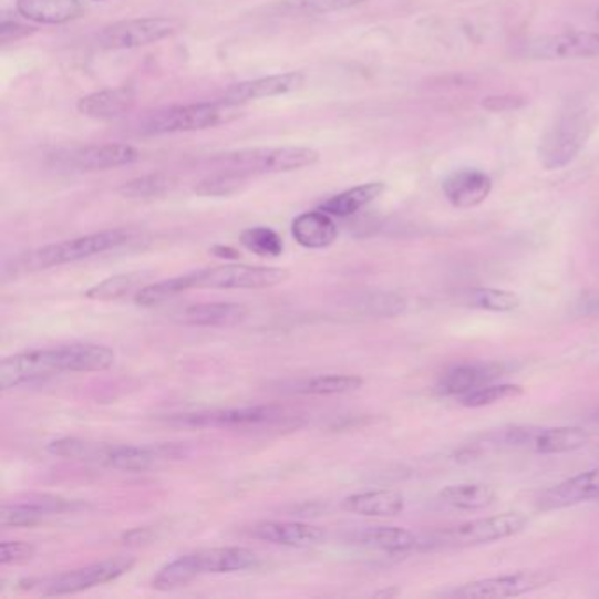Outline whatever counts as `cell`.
<instances>
[{
    "instance_id": "obj_1",
    "label": "cell",
    "mask_w": 599,
    "mask_h": 599,
    "mask_svg": "<svg viewBox=\"0 0 599 599\" xmlns=\"http://www.w3.org/2000/svg\"><path fill=\"white\" fill-rule=\"evenodd\" d=\"M115 359L110 347L97 343H69L14 353L0 362V388L11 391L60 374L99 373L110 370Z\"/></svg>"
},
{
    "instance_id": "obj_2",
    "label": "cell",
    "mask_w": 599,
    "mask_h": 599,
    "mask_svg": "<svg viewBox=\"0 0 599 599\" xmlns=\"http://www.w3.org/2000/svg\"><path fill=\"white\" fill-rule=\"evenodd\" d=\"M48 451L64 459L97 464L120 472H148L185 457V448L179 445H113L81 438L56 440L48 445Z\"/></svg>"
},
{
    "instance_id": "obj_3",
    "label": "cell",
    "mask_w": 599,
    "mask_h": 599,
    "mask_svg": "<svg viewBox=\"0 0 599 599\" xmlns=\"http://www.w3.org/2000/svg\"><path fill=\"white\" fill-rule=\"evenodd\" d=\"M132 238H134L132 230L111 229L52 242L47 247L23 251L20 256L14 257L11 262L6 264L4 277H20L27 272L44 271V269L59 268L65 264L92 259V257L101 256L106 251L124 247Z\"/></svg>"
},
{
    "instance_id": "obj_4",
    "label": "cell",
    "mask_w": 599,
    "mask_h": 599,
    "mask_svg": "<svg viewBox=\"0 0 599 599\" xmlns=\"http://www.w3.org/2000/svg\"><path fill=\"white\" fill-rule=\"evenodd\" d=\"M259 562L254 550L245 547H217L185 554L162 566L152 580L155 591H175L188 586L203 575L236 574L250 570Z\"/></svg>"
},
{
    "instance_id": "obj_5",
    "label": "cell",
    "mask_w": 599,
    "mask_h": 599,
    "mask_svg": "<svg viewBox=\"0 0 599 599\" xmlns=\"http://www.w3.org/2000/svg\"><path fill=\"white\" fill-rule=\"evenodd\" d=\"M319 158V152L307 146H260L218 155L213 158V164L245 176L275 175L304 169L317 164Z\"/></svg>"
},
{
    "instance_id": "obj_6",
    "label": "cell",
    "mask_w": 599,
    "mask_h": 599,
    "mask_svg": "<svg viewBox=\"0 0 599 599\" xmlns=\"http://www.w3.org/2000/svg\"><path fill=\"white\" fill-rule=\"evenodd\" d=\"M286 410L275 404H256L239 409L203 410L167 419V424L192 430H260L286 421Z\"/></svg>"
},
{
    "instance_id": "obj_7",
    "label": "cell",
    "mask_w": 599,
    "mask_h": 599,
    "mask_svg": "<svg viewBox=\"0 0 599 599\" xmlns=\"http://www.w3.org/2000/svg\"><path fill=\"white\" fill-rule=\"evenodd\" d=\"M592 124L583 111H570L547 128L538 146V158L547 171L565 169L578 157L591 136Z\"/></svg>"
},
{
    "instance_id": "obj_8",
    "label": "cell",
    "mask_w": 599,
    "mask_h": 599,
    "mask_svg": "<svg viewBox=\"0 0 599 599\" xmlns=\"http://www.w3.org/2000/svg\"><path fill=\"white\" fill-rule=\"evenodd\" d=\"M236 115H238V106L226 101L173 106L149 116L141 131L149 136L203 131V128L217 127L224 122H229Z\"/></svg>"
},
{
    "instance_id": "obj_9",
    "label": "cell",
    "mask_w": 599,
    "mask_h": 599,
    "mask_svg": "<svg viewBox=\"0 0 599 599\" xmlns=\"http://www.w3.org/2000/svg\"><path fill=\"white\" fill-rule=\"evenodd\" d=\"M192 289L259 290L277 287L289 278V271L268 266L220 264L190 272Z\"/></svg>"
},
{
    "instance_id": "obj_10",
    "label": "cell",
    "mask_w": 599,
    "mask_h": 599,
    "mask_svg": "<svg viewBox=\"0 0 599 599\" xmlns=\"http://www.w3.org/2000/svg\"><path fill=\"white\" fill-rule=\"evenodd\" d=\"M134 566H136L134 557H111V559H104V561L94 562V565L53 575V577L38 580V582H30V589H34L43 596L78 595V592L86 591L92 587L103 586V583H110L116 578L124 577Z\"/></svg>"
},
{
    "instance_id": "obj_11",
    "label": "cell",
    "mask_w": 599,
    "mask_h": 599,
    "mask_svg": "<svg viewBox=\"0 0 599 599\" xmlns=\"http://www.w3.org/2000/svg\"><path fill=\"white\" fill-rule=\"evenodd\" d=\"M512 53L524 60L598 59L599 32L568 30L559 34L535 35L515 43Z\"/></svg>"
},
{
    "instance_id": "obj_12",
    "label": "cell",
    "mask_w": 599,
    "mask_h": 599,
    "mask_svg": "<svg viewBox=\"0 0 599 599\" xmlns=\"http://www.w3.org/2000/svg\"><path fill=\"white\" fill-rule=\"evenodd\" d=\"M175 32L176 23L169 18H136L104 27L97 35V44L104 50H134L158 43Z\"/></svg>"
},
{
    "instance_id": "obj_13",
    "label": "cell",
    "mask_w": 599,
    "mask_h": 599,
    "mask_svg": "<svg viewBox=\"0 0 599 599\" xmlns=\"http://www.w3.org/2000/svg\"><path fill=\"white\" fill-rule=\"evenodd\" d=\"M526 515L519 512H506V514L484 517V519L468 520L454 527L443 535L446 544L469 547V545L493 544V541L505 540L510 536L519 535L526 529Z\"/></svg>"
},
{
    "instance_id": "obj_14",
    "label": "cell",
    "mask_w": 599,
    "mask_h": 599,
    "mask_svg": "<svg viewBox=\"0 0 599 599\" xmlns=\"http://www.w3.org/2000/svg\"><path fill=\"white\" fill-rule=\"evenodd\" d=\"M550 582L552 577L544 571H519L464 583L454 595L466 599L517 598L527 592L538 591Z\"/></svg>"
},
{
    "instance_id": "obj_15",
    "label": "cell",
    "mask_w": 599,
    "mask_h": 599,
    "mask_svg": "<svg viewBox=\"0 0 599 599\" xmlns=\"http://www.w3.org/2000/svg\"><path fill=\"white\" fill-rule=\"evenodd\" d=\"M140 161V152L128 145H90L62 149L53 155L56 166L74 171H104Z\"/></svg>"
},
{
    "instance_id": "obj_16",
    "label": "cell",
    "mask_w": 599,
    "mask_h": 599,
    "mask_svg": "<svg viewBox=\"0 0 599 599\" xmlns=\"http://www.w3.org/2000/svg\"><path fill=\"white\" fill-rule=\"evenodd\" d=\"M505 440L508 445L527 446L536 454H566L586 446L591 436L583 427L571 425L550 430H512Z\"/></svg>"
},
{
    "instance_id": "obj_17",
    "label": "cell",
    "mask_w": 599,
    "mask_h": 599,
    "mask_svg": "<svg viewBox=\"0 0 599 599\" xmlns=\"http://www.w3.org/2000/svg\"><path fill=\"white\" fill-rule=\"evenodd\" d=\"M81 503L69 502L64 497H30L27 503H6L0 510L2 527H32L44 523L53 515L68 514L80 508Z\"/></svg>"
},
{
    "instance_id": "obj_18",
    "label": "cell",
    "mask_w": 599,
    "mask_h": 599,
    "mask_svg": "<svg viewBox=\"0 0 599 599\" xmlns=\"http://www.w3.org/2000/svg\"><path fill=\"white\" fill-rule=\"evenodd\" d=\"M251 538L281 547L307 548L323 544L328 533L323 527L307 523H286V520H268L250 527Z\"/></svg>"
},
{
    "instance_id": "obj_19",
    "label": "cell",
    "mask_w": 599,
    "mask_h": 599,
    "mask_svg": "<svg viewBox=\"0 0 599 599\" xmlns=\"http://www.w3.org/2000/svg\"><path fill=\"white\" fill-rule=\"evenodd\" d=\"M493 192V179L482 169L466 167L454 171L443 182V194L454 208L469 209L481 206Z\"/></svg>"
},
{
    "instance_id": "obj_20",
    "label": "cell",
    "mask_w": 599,
    "mask_h": 599,
    "mask_svg": "<svg viewBox=\"0 0 599 599\" xmlns=\"http://www.w3.org/2000/svg\"><path fill=\"white\" fill-rule=\"evenodd\" d=\"M599 499V468L578 473L570 481L554 485L538 497V508L544 512L561 510L568 506Z\"/></svg>"
},
{
    "instance_id": "obj_21",
    "label": "cell",
    "mask_w": 599,
    "mask_h": 599,
    "mask_svg": "<svg viewBox=\"0 0 599 599\" xmlns=\"http://www.w3.org/2000/svg\"><path fill=\"white\" fill-rule=\"evenodd\" d=\"M302 85H304V74L302 73L272 74V76L236 83L227 90L221 101L239 106V104L259 101V99L290 94V92L301 89Z\"/></svg>"
},
{
    "instance_id": "obj_22",
    "label": "cell",
    "mask_w": 599,
    "mask_h": 599,
    "mask_svg": "<svg viewBox=\"0 0 599 599\" xmlns=\"http://www.w3.org/2000/svg\"><path fill=\"white\" fill-rule=\"evenodd\" d=\"M247 307L239 302H200L182 308L173 319L190 328H233L247 319Z\"/></svg>"
},
{
    "instance_id": "obj_23",
    "label": "cell",
    "mask_w": 599,
    "mask_h": 599,
    "mask_svg": "<svg viewBox=\"0 0 599 599\" xmlns=\"http://www.w3.org/2000/svg\"><path fill=\"white\" fill-rule=\"evenodd\" d=\"M134 104H136L134 89L116 86V89L101 90V92L81 99L78 103V111L89 118L110 122V120L122 118L131 113Z\"/></svg>"
},
{
    "instance_id": "obj_24",
    "label": "cell",
    "mask_w": 599,
    "mask_h": 599,
    "mask_svg": "<svg viewBox=\"0 0 599 599\" xmlns=\"http://www.w3.org/2000/svg\"><path fill=\"white\" fill-rule=\"evenodd\" d=\"M350 541L361 545V547L389 554L412 552L421 545L415 533L403 529V527L392 526L362 527L350 535Z\"/></svg>"
},
{
    "instance_id": "obj_25",
    "label": "cell",
    "mask_w": 599,
    "mask_h": 599,
    "mask_svg": "<svg viewBox=\"0 0 599 599\" xmlns=\"http://www.w3.org/2000/svg\"><path fill=\"white\" fill-rule=\"evenodd\" d=\"M502 374V365L493 364V362L457 365L454 370L443 374L438 388L442 394L463 397V395L469 394L476 389L489 385L494 380L499 379Z\"/></svg>"
},
{
    "instance_id": "obj_26",
    "label": "cell",
    "mask_w": 599,
    "mask_h": 599,
    "mask_svg": "<svg viewBox=\"0 0 599 599\" xmlns=\"http://www.w3.org/2000/svg\"><path fill=\"white\" fill-rule=\"evenodd\" d=\"M292 236L302 248L323 250L337 241V221L322 209L302 213L292 221Z\"/></svg>"
},
{
    "instance_id": "obj_27",
    "label": "cell",
    "mask_w": 599,
    "mask_h": 599,
    "mask_svg": "<svg viewBox=\"0 0 599 599\" xmlns=\"http://www.w3.org/2000/svg\"><path fill=\"white\" fill-rule=\"evenodd\" d=\"M341 506L344 512H350V514L389 519V517H395L404 510V497L395 490H365V493L344 497Z\"/></svg>"
},
{
    "instance_id": "obj_28",
    "label": "cell",
    "mask_w": 599,
    "mask_h": 599,
    "mask_svg": "<svg viewBox=\"0 0 599 599\" xmlns=\"http://www.w3.org/2000/svg\"><path fill=\"white\" fill-rule=\"evenodd\" d=\"M17 11L30 22L62 25L80 14V0H17Z\"/></svg>"
},
{
    "instance_id": "obj_29",
    "label": "cell",
    "mask_w": 599,
    "mask_h": 599,
    "mask_svg": "<svg viewBox=\"0 0 599 599\" xmlns=\"http://www.w3.org/2000/svg\"><path fill=\"white\" fill-rule=\"evenodd\" d=\"M383 192H385V183H364V185H359V187L329 197L320 205V209L329 213L331 217H352L365 206L371 205L373 200L379 199Z\"/></svg>"
},
{
    "instance_id": "obj_30",
    "label": "cell",
    "mask_w": 599,
    "mask_h": 599,
    "mask_svg": "<svg viewBox=\"0 0 599 599\" xmlns=\"http://www.w3.org/2000/svg\"><path fill=\"white\" fill-rule=\"evenodd\" d=\"M497 493L487 484L446 485L440 499L455 510L475 512L489 508L496 503Z\"/></svg>"
},
{
    "instance_id": "obj_31",
    "label": "cell",
    "mask_w": 599,
    "mask_h": 599,
    "mask_svg": "<svg viewBox=\"0 0 599 599\" xmlns=\"http://www.w3.org/2000/svg\"><path fill=\"white\" fill-rule=\"evenodd\" d=\"M364 380L355 374H317L311 379H301L290 383L289 392L302 395L349 394L362 388Z\"/></svg>"
},
{
    "instance_id": "obj_32",
    "label": "cell",
    "mask_w": 599,
    "mask_h": 599,
    "mask_svg": "<svg viewBox=\"0 0 599 599\" xmlns=\"http://www.w3.org/2000/svg\"><path fill=\"white\" fill-rule=\"evenodd\" d=\"M145 281L146 275L141 271L115 275V277L101 281L97 286L90 287L85 296L92 301H118L131 292H137L141 287H145Z\"/></svg>"
},
{
    "instance_id": "obj_33",
    "label": "cell",
    "mask_w": 599,
    "mask_h": 599,
    "mask_svg": "<svg viewBox=\"0 0 599 599\" xmlns=\"http://www.w3.org/2000/svg\"><path fill=\"white\" fill-rule=\"evenodd\" d=\"M192 290L190 272L179 275V277L169 278V280L157 281L149 286L141 287L134 296L137 307L149 308L157 307L162 302L178 298L182 293Z\"/></svg>"
},
{
    "instance_id": "obj_34",
    "label": "cell",
    "mask_w": 599,
    "mask_h": 599,
    "mask_svg": "<svg viewBox=\"0 0 599 599\" xmlns=\"http://www.w3.org/2000/svg\"><path fill=\"white\" fill-rule=\"evenodd\" d=\"M468 304L494 313H510L520 307V298L510 290L473 289L469 292Z\"/></svg>"
},
{
    "instance_id": "obj_35",
    "label": "cell",
    "mask_w": 599,
    "mask_h": 599,
    "mask_svg": "<svg viewBox=\"0 0 599 599\" xmlns=\"http://www.w3.org/2000/svg\"><path fill=\"white\" fill-rule=\"evenodd\" d=\"M247 187V176L239 175L235 171H224L217 175L208 176L197 183V196L200 197H230Z\"/></svg>"
},
{
    "instance_id": "obj_36",
    "label": "cell",
    "mask_w": 599,
    "mask_h": 599,
    "mask_svg": "<svg viewBox=\"0 0 599 599\" xmlns=\"http://www.w3.org/2000/svg\"><path fill=\"white\" fill-rule=\"evenodd\" d=\"M175 185V179L171 176L146 175L141 178L132 179L120 187V194L127 199H155V197L164 196Z\"/></svg>"
},
{
    "instance_id": "obj_37",
    "label": "cell",
    "mask_w": 599,
    "mask_h": 599,
    "mask_svg": "<svg viewBox=\"0 0 599 599\" xmlns=\"http://www.w3.org/2000/svg\"><path fill=\"white\" fill-rule=\"evenodd\" d=\"M239 239L242 247L259 257H280L283 254V239L269 227H250L242 230Z\"/></svg>"
},
{
    "instance_id": "obj_38",
    "label": "cell",
    "mask_w": 599,
    "mask_h": 599,
    "mask_svg": "<svg viewBox=\"0 0 599 599\" xmlns=\"http://www.w3.org/2000/svg\"><path fill=\"white\" fill-rule=\"evenodd\" d=\"M523 394V385H517V383H499V385L489 383L485 388L463 395L459 397V403L466 409H482V406H489V404L499 403V401L514 400Z\"/></svg>"
},
{
    "instance_id": "obj_39",
    "label": "cell",
    "mask_w": 599,
    "mask_h": 599,
    "mask_svg": "<svg viewBox=\"0 0 599 599\" xmlns=\"http://www.w3.org/2000/svg\"><path fill=\"white\" fill-rule=\"evenodd\" d=\"M35 547L29 541H2L0 545V565L18 566L32 561Z\"/></svg>"
},
{
    "instance_id": "obj_40",
    "label": "cell",
    "mask_w": 599,
    "mask_h": 599,
    "mask_svg": "<svg viewBox=\"0 0 599 599\" xmlns=\"http://www.w3.org/2000/svg\"><path fill=\"white\" fill-rule=\"evenodd\" d=\"M368 0H293V6L304 13H332L353 8Z\"/></svg>"
},
{
    "instance_id": "obj_41",
    "label": "cell",
    "mask_w": 599,
    "mask_h": 599,
    "mask_svg": "<svg viewBox=\"0 0 599 599\" xmlns=\"http://www.w3.org/2000/svg\"><path fill=\"white\" fill-rule=\"evenodd\" d=\"M527 101L519 95H489L482 101V107L490 113H510L526 106Z\"/></svg>"
},
{
    "instance_id": "obj_42",
    "label": "cell",
    "mask_w": 599,
    "mask_h": 599,
    "mask_svg": "<svg viewBox=\"0 0 599 599\" xmlns=\"http://www.w3.org/2000/svg\"><path fill=\"white\" fill-rule=\"evenodd\" d=\"M30 30L32 29H27L22 23L4 18V22L0 25V38H2V41H8V39L18 38V35H25Z\"/></svg>"
},
{
    "instance_id": "obj_43",
    "label": "cell",
    "mask_w": 599,
    "mask_h": 599,
    "mask_svg": "<svg viewBox=\"0 0 599 599\" xmlns=\"http://www.w3.org/2000/svg\"><path fill=\"white\" fill-rule=\"evenodd\" d=\"M213 254L215 256L220 257V259H226V262H229V260L238 259V251L235 250V248L230 247H215L213 248Z\"/></svg>"
},
{
    "instance_id": "obj_44",
    "label": "cell",
    "mask_w": 599,
    "mask_h": 599,
    "mask_svg": "<svg viewBox=\"0 0 599 599\" xmlns=\"http://www.w3.org/2000/svg\"><path fill=\"white\" fill-rule=\"evenodd\" d=\"M391 595H397V591H383V592H379V596H391Z\"/></svg>"
},
{
    "instance_id": "obj_45",
    "label": "cell",
    "mask_w": 599,
    "mask_h": 599,
    "mask_svg": "<svg viewBox=\"0 0 599 599\" xmlns=\"http://www.w3.org/2000/svg\"><path fill=\"white\" fill-rule=\"evenodd\" d=\"M596 20H598V22H599V9H598V11H596Z\"/></svg>"
},
{
    "instance_id": "obj_46",
    "label": "cell",
    "mask_w": 599,
    "mask_h": 599,
    "mask_svg": "<svg viewBox=\"0 0 599 599\" xmlns=\"http://www.w3.org/2000/svg\"><path fill=\"white\" fill-rule=\"evenodd\" d=\"M94 2H104V0H94Z\"/></svg>"
}]
</instances>
